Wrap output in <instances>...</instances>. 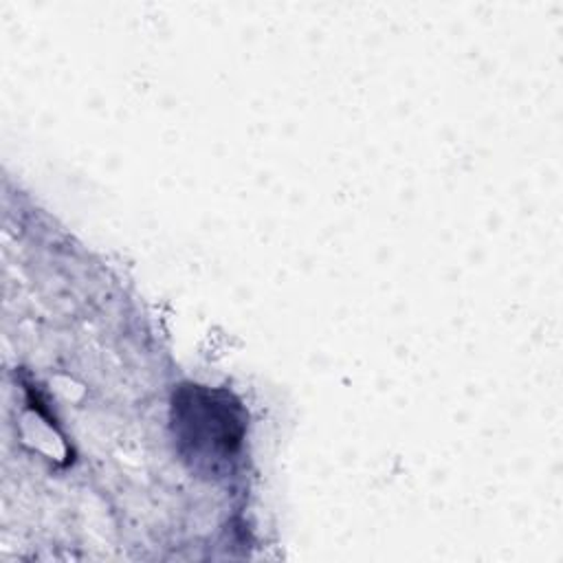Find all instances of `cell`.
<instances>
[{"mask_svg":"<svg viewBox=\"0 0 563 563\" xmlns=\"http://www.w3.org/2000/svg\"><path fill=\"white\" fill-rule=\"evenodd\" d=\"M169 416L178 453L194 468L218 471L242 449L246 411L229 389L185 383L172 396Z\"/></svg>","mask_w":563,"mask_h":563,"instance_id":"1","label":"cell"}]
</instances>
